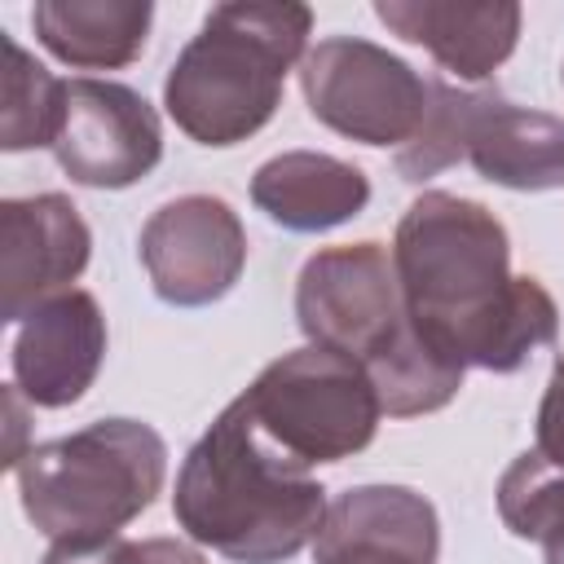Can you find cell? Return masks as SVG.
<instances>
[{"label": "cell", "instance_id": "1", "mask_svg": "<svg viewBox=\"0 0 564 564\" xmlns=\"http://www.w3.org/2000/svg\"><path fill=\"white\" fill-rule=\"evenodd\" d=\"M392 269L414 330L463 370L511 375L560 335L551 291L511 273L507 225L476 198L419 194L397 220Z\"/></svg>", "mask_w": 564, "mask_h": 564}, {"label": "cell", "instance_id": "2", "mask_svg": "<svg viewBox=\"0 0 564 564\" xmlns=\"http://www.w3.org/2000/svg\"><path fill=\"white\" fill-rule=\"evenodd\" d=\"M326 489L282 458L234 397L189 445L176 471L172 516L189 542L234 564H286L317 542Z\"/></svg>", "mask_w": 564, "mask_h": 564}, {"label": "cell", "instance_id": "3", "mask_svg": "<svg viewBox=\"0 0 564 564\" xmlns=\"http://www.w3.org/2000/svg\"><path fill=\"white\" fill-rule=\"evenodd\" d=\"M295 322L308 344L339 348L366 366L388 419L445 410L463 388V366L414 330L383 242L313 251L295 278Z\"/></svg>", "mask_w": 564, "mask_h": 564}, {"label": "cell", "instance_id": "4", "mask_svg": "<svg viewBox=\"0 0 564 564\" xmlns=\"http://www.w3.org/2000/svg\"><path fill=\"white\" fill-rule=\"evenodd\" d=\"M308 31L313 9L295 0L212 4L163 79L172 123L212 150L256 137L278 115L286 70L308 53Z\"/></svg>", "mask_w": 564, "mask_h": 564}, {"label": "cell", "instance_id": "5", "mask_svg": "<svg viewBox=\"0 0 564 564\" xmlns=\"http://www.w3.org/2000/svg\"><path fill=\"white\" fill-rule=\"evenodd\" d=\"M26 520L53 546L119 538L154 507L167 476V445L141 419H97L70 436L31 445L18 467Z\"/></svg>", "mask_w": 564, "mask_h": 564}, {"label": "cell", "instance_id": "6", "mask_svg": "<svg viewBox=\"0 0 564 564\" xmlns=\"http://www.w3.org/2000/svg\"><path fill=\"white\" fill-rule=\"evenodd\" d=\"M242 405L256 432L304 471L361 454L383 419L366 366L326 344L269 361L242 392Z\"/></svg>", "mask_w": 564, "mask_h": 564}, {"label": "cell", "instance_id": "7", "mask_svg": "<svg viewBox=\"0 0 564 564\" xmlns=\"http://www.w3.org/2000/svg\"><path fill=\"white\" fill-rule=\"evenodd\" d=\"M308 115L361 145H410L427 119L432 79L361 35L317 40L300 62Z\"/></svg>", "mask_w": 564, "mask_h": 564}, {"label": "cell", "instance_id": "8", "mask_svg": "<svg viewBox=\"0 0 564 564\" xmlns=\"http://www.w3.org/2000/svg\"><path fill=\"white\" fill-rule=\"evenodd\" d=\"M141 264L172 308H203L234 291L247 269V229L216 194H181L141 225Z\"/></svg>", "mask_w": 564, "mask_h": 564}, {"label": "cell", "instance_id": "9", "mask_svg": "<svg viewBox=\"0 0 564 564\" xmlns=\"http://www.w3.org/2000/svg\"><path fill=\"white\" fill-rule=\"evenodd\" d=\"M53 159L84 189H128L163 159L159 110L119 79H66V123Z\"/></svg>", "mask_w": 564, "mask_h": 564}, {"label": "cell", "instance_id": "10", "mask_svg": "<svg viewBox=\"0 0 564 564\" xmlns=\"http://www.w3.org/2000/svg\"><path fill=\"white\" fill-rule=\"evenodd\" d=\"M93 234L66 194H31L0 203V322L18 326L44 300L70 291L88 269Z\"/></svg>", "mask_w": 564, "mask_h": 564}, {"label": "cell", "instance_id": "11", "mask_svg": "<svg viewBox=\"0 0 564 564\" xmlns=\"http://www.w3.org/2000/svg\"><path fill=\"white\" fill-rule=\"evenodd\" d=\"M106 361V317L97 295L70 286L44 300L26 322H18L9 366L13 388L40 410L75 405Z\"/></svg>", "mask_w": 564, "mask_h": 564}, {"label": "cell", "instance_id": "12", "mask_svg": "<svg viewBox=\"0 0 564 564\" xmlns=\"http://www.w3.org/2000/svg\"><path fill=\"white\" fill-rule=\"evenodd\" d=\"M436 507L410 485L344 489L313 542V564H436Z\"/></svg>", "mask_w": 564, "mask_h": 564}, {"label": "cell", "instance_id": "13", "mask_svg": "<svg viewBox=\"0 0 564 564\" xmlns=\"http://www.w3.org/2000/svg\"><path fill=\"white\" fill-rule=\"evenodd\" d=\"M375 18L410 40L423 44L441 70H449L463 84L489 79L520 40V4L516 0H485V4H463V0H379Z\"/></svg>", "mask_w": 564, "mask_h": 564}, {"label": "cell", "instance_id": "14", "mask_svg": "<svg viewBox=\"0 0 564 564\" xmlns=\"http://www.w3.org/2000/svg\"><path fill=\"white\" fill-rule=\"evenodd\" d=\"M467 163L516 194L564 189V119L516 106L502 93H471Z\"/></svg>", "mask_w": 564, "mask_h": 564}, {"label": "cell", "instance_id": "15", "mask_svg": "<svg viewBox=\"0 0 564 564\" xmlns=\"http://www.w3.org/2000/svg\"><path fill=\"white\" fill-rule=\"evenodd\" d=\"M251 203L291 234H326L370 203V176L322 150H282L251 176Z\"/></svg>", "mask_w": 564, "mask_h": 564}, {"label": "cell", "instance_id": "16", "mask_svg": "<svg viewBox=\"0 0 564 564\" xmlns=\"http://www.w3.org/2000/svg\"><path fill=\"white\" fill-rule=\"evenodd\" d=\"M150 0H40L35 40L75 70H123L150 40Z\"/></svg>", "mask_w": 564, "mask_h": 564}, {"label": "cell", "instance_id": "17", "mask_svg": "<svg viewBox=\"0 0 564 564\" xmlns=\"http://www.w3.org/2000/svg\"><path fill=\"white\" fill-rule=\"evenodd\" d=\"M4 79H0V150H40L57 145L66 123V79L35 62L18 40L4 35Z\"/></svg>", "mask_w": 564, "mask_h": 564}, {"label": "cell", "instance_id": "18", "mask_svg": "<svg viewBox=\"0 0 564 564\" xmlns=\"http://www.w3.org/2000/svg\"><path fill=\"white\" fill-rule=\"evenodd\" d=\"M498 516L516 538L542 542V564H564V467L538 449L511 458L498 480Z\"/></svg>", "mask_w": 564, "mask_h": 564}, {"label": "cell", "instance_id": "19", "mask_svg": "<svg viewBox=\"0 0 564 564\" xmlns=\"http://www.w3.org/2000/svg\"><path fill=\"white\" fill-rule=\"evenodd\" d=\"M467 119H471V93L454 88L449 79H432V101L419 137L397 150V172L401 181H432L436 172L454 167L467 159Z\"/></svg>", "mask_w": 564, "mask_h": 564}, {"label": "cell", "instance_id": "20", "mask_svg": "<svg viewBox=\"0 0 564 564\" xmlns=\"http://www.w3.org/2000/svg\"><path fill=\"white\" fill-rule=\"evenodd\" d=\"M40 564H207V555L176 538H106L88 546H53Z\"/></svg>", "mask_w": 564, "mask_h": 564}, {"label": "cell", "instance_id": "21", "mask_svg": "<svg viewBox=\"0 0 564 564\" xmlns=\"http://www.w3.org/2000/svg\"><path fill=\"white\" fill-rule=\"evenodd\" d=\"M533 449L551 467H564V357L555 361V370L546 379V392H542V405H538V441H533Z\"/></svg>", "mask_w": 564, "mask_h": 564}]
</instances>
